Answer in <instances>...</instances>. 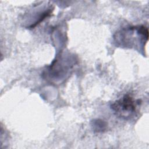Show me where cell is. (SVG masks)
I'll return each instance as SVG.
<instances>
[{
	"label": "cell",
	"mask_w": 149,
	"mask_h": 149,
	"mask_svg": "<svg viewBox=\"0 0 149 149\" xmlns=\"http://www.w3.org/2000/svg\"><path fill=\"white\" fill-rule=\"evenodd\" d=\"M137 101L134 100L132 96L127 94L114 102L112 104L111 108L116 115L126 119L134 114L138 104Z\"/></svg>",
	"instance_id": "obj_1"
},
{
	"label": "cell",
	"mask_w": 149,
	"mask_h": 149,
	"mask_svg": "<svg viewBox=\"0 0 149 149\" xmlns=\"http://www.w3.org/2000/svg\"><path fill=\"white\" fill-rule=\"evenodd\" d=\"M93 126L97 132H101L105 129L106 123L102 120L97 119L93 122Z\"/></svg>",
	"instance_id": "obj_2"
}]
</instances>
